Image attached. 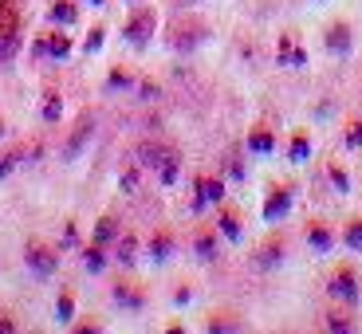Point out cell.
<instances>
[{
    "mask_svg": "<svg viewBox=\"0 0 362 334\" xmlns=\"http://www.w3.org/2000/svg\"><path fill=\"white\" fill-rule=\"evenodd\" d=\"M276 59H280V67H308V52H303V47H299L291 36H280Z\"/></svg>",
    "mask_w": 362,
    "mask_h": 334,
    "instance_id": "5b68a950",
    "label": "cell"
},
{
    "mask_svg": "<svg viewBox=\"0 0 362 334\" xmlns=\"http://www.w3.org/2000/svg\"><path fill=\"white\" fill-rule=\"evenodd\" d=\"M90 4H107V0H90Z\"/></svg>",
    "mask_w": 362,
    "mask_h": 334,
    "instance_id": "8d00e7d4",
    "label": "cell"
},
{
    "mask_svg": "<svg viewBox=\"0 0 362 334\" xmlns=\"http://www.w3.org/2000/svg\"><path fill=\"white\" fill-rule=\"evenodd\" d=\"M280 260H284V244H280V240H272V244L260 248V256H256V263H260V268H276Z\"/></svg>",
    "mask_w": 362,
    "mask_h": 334,
    "instance_id": "e0dca14e",
    "label": "cell"
},
{
    "mask_svg": "<svg viewBox=\"0 0 362 334\" xmlns=\"http://www.w3.org/2000/svg\"><path fill=\"white\" fill-rule=\"evenodd\" d=\"M47 55H52V59H67V55H71V40L67 36H47Z\"/></svg>",
    "mask_w": 362,
    "mask_h": 334,
    "instance_id": "cb8c5ba5",
    "label": "cell"
},
{
    "mask_svg": "<svg viewBox=\"0 0 362 334\" xmlns=\"http://www.w3.org/2000/svg\"><path fill=\"white\" fill-rule=\"evenodd\" d=\"M103 36H107V32H103V28H90V36H87V52L95 55L103 47Z\"/></svg>",
    "mask_w": 362,
    "mask_h": 334,
    "instance_id": "d6a6232c",
    "label": "cell"
},
{
    "mask_svg": "<svg viewBox=\"0 0 362 334\" xmlns=\"http://www.w3.org/2000/svg\"><path fill=\"white\" fill-rule=\"evenodd\" d=\"M118 263H122V268H130V263L138 260V240L134 236H122V244H118V256H115Z\"/></svg>",
    "mask_w": 362,
    "mask_h": 334,
    "instance_id": "44dd1931",
    "label": "cell"
},
{
    "mask_svg": "<svg viewBox=\"0 0 362 334\" xmlns=\"http://www.w3.org/2000/svg\"><path fill=\"white\" fill-rule=\"evenodd\" d=\"M170 252H173V236L170 232H158L154 240H150V260L165 263V260H170Z\"/></svg>",
    "mask_w": 362,
    "mask_h": 334,
    "instance_id": "7c38bea8",
    "label": "cell"
},
{
    "mask_svg": "<svg viewBox=\"0 0 362 334\" xmlns=\"http://www.w3.org/2000/svg\"><path fill=\"white\" fill-rule=\"evenodd\" d=\"M221 232L228 236V240H240V217H236V213H221Z\"/></svg>",
    "mask_w": 362,
    "mask_h": 334,
    "instance_id": "d4e9b609",
    "label": "cell"
},
{
    "mask_svg": "<svg viewBox=\"0 0 362 334\" xmlns=\"http://www.w3.org/2000/svg\"><path fill=\"white\" fill-rule=\"evenodd\" d=\"M189 4H193V0H189Z\"/></svg>",
    "mask_w": 362,
    "mask_h": 334,
    "instance_id": "f35d334b",
    "label": "cell"
},
{
    "mask_svg": "<svg viewBox=\"0 0 362 334\" xmlns=\"http://www.w3.org/2000/svg\"><path fill=\"white\" fill-rule=\"evenodd\" d=\"M0 134H4V126H0Z\"/></svg>",
    "mask_w": 362,
    "mask_h": 334,
    "instance_id": "74e56055",
    "label": "cell"
},
{
    "mask_svg": "<svg viewBox=\"0 0 362 334\" xmlns=\"http://www.w3.org/2000/svg\"><path fill=\"white\" fill-rule=\"evenodd\" d=\"M83 263H87V271H90V275H99V271L107 268V256H103V244L87 248V260H83Z\"/></svg>",
    "mask_w": 362,
    "mask_h": 334,
    "instance_id": "484cf974",
    "label": "cell"
},
{
    "mask_svg": "<svg viewBox=\"0 0 362 334\" xmlns=\"http://www.w3.org/2000/svg\"><path fill=\"white\" fill-rule=\"evenodd\" d=\"M177 173H181V162H177V157H165V162L162 165H158V181H162V185H173V181H177Z\"/></svg>",
    "mask_w": 362,
    "mask_h": 334,
    "instance_id": "7402d4cb",
    "label": "cell"
},
{
    "mask_svg": "<svg viewBox=\"0 0 362 334\" xmlns=\"http://www.w3.org/2000/svg\"><path fill=\"white\" fill-rule=\"evenodd\" d=\"M327 177H331V185H335L339 193H351V177H346L339 165H327Z\"/></svg>",
    "mask_w": 362,
    "mask_h": 334,
    "instance_id": "83f0119b",
    "label": "cell"
},
{
    "mask_svg": "<svg viewBox=\"0 0 362 334\" xmlns=\"http://www.w3.org/2000/svg\"><path fill=\"white\" fill-rule=\"evenodd\" d=\"M118 236V220L115 217H103L99 225H95V244H110Z\"/></svg>",
    "mask_w": 362,
    "mask_h": 334,
    "instance_id": "ac0fdd59",
    "label": "cell"
},
{
    "mask_svg": "<svg viewBox=\"0 0 362 334\" xmlns=\"http://www.w3.org/2000/svg\"><path fill=\"white\" fill-rule=\"evenodd\" d=\"M90 126H95V118H83V122H79V130H75V134H71V142H67L64 145V157H67V162H75V157H79V150H83V145H87V138H90Z\"/></svg>",
    "mask_w": 362,
    "mask_h": 334,
    "instance_id": "52a82bcc",
    "label": "cell"
},
{
    "mask_svg": "<svg viewBox=\"0 0 362 334\" xmlns=\"http://www.w3.org/2000/svg\"><path fill=\"white\" fill-rule=\"evenodd\" d=\"M343 244L351 248V252H362V220H351V225H346Z\"/></svg>",
    "mask_w": 362,
    "mask_h": 334,
    "instance_id": "4316f807",
    "label": "cell"
},
{
    "mask_svg": "<svg viewBox=\"0 0 362 334\" xmlns=\"http://www.w3.org/2000/svg\"><path fill=\"white\" fill-rule=\"evenodd\" d=\"M288 208H291V189H272L268 201H264V220L288 217Z\"/></svg>",
    "mask_w": 362,
    "mask_h": 334,
    "instance_id": "8992f818",
    "label": "cell"
},
{
    "mask_svg": "<svg viewBox=\"0 0 362 334\" xmlns=\"http://www.w3.org/2000/svg\"><path fill=\"white\" fill-rule=\"evenodd\" d=\"M327 52H335V55L351 52V28H346V24H331V28H327Z\"/></svg>",
    "mask_w": 362,
    "mask_h": 334,
    "instance_id": "ba28073f",
    "label": "cell"
},
{
    "mask_svg": "<svg viewBox=\"0 0 362 334\" xmlns=\"http://www.w3.org/2000/svg\"><path fill=\"white\" fill-rule=\"evenodd\" d=\"M346 145H351V150L362 145V122H351V126H346Z\"/></svg>",
    "mask_w": 362,
    "mask_h": 334,
    "instance_id": "1f68e13d",
    "label": "cell"
},
{
    "mask_svg": "<svg viewBox=\"0 0 362 334\" xmlns=\"http://www.w3.org/2000/svg\"><path fill=\"white\" fill-rule=\"evenodd\" d=\"M8 330H16V323L12 318H0V334H8Z\"/></svg>",
    "mask_w": 362,
    "mask_h": 334,
    "instance_id": "d590c367",
    "label": "cell"
},
{
    "mask_svg": "<svg viewBox=\"0 0 362 334\" xmlns=\"http://www.w3.org/2000/svg\"><path fill=\"white\" fill-rule=\"evenodd\" d=\"M327 330H335V334L351 330V318H346V315H327Z\"/></svg>",
    "mask_w": 362,
    "mask_h": 334,
    "instance_id": "4dcf8cb0",
    "label": "cell"
},
{
    "mask_svg": "<svg viewBox=\"0 0 362 334\" xmlns=\"http://www.w3.org/2000/svg\"><path fill=\"white\" fill-rule=\"evenodd\" d=\"M115 303H118V307H130V311H138V307L146 303V299L138 295V291H130L127 283H118V287H115Z\"/></svg>",
    "mask_w": 362,
    "mask_h": 334,
    "instance_id": "2e32d148",
    "label": "cell"
},
{
    "mask_svg": "<svg viewBox=\"0 0 362 334\" xmlns=\"http://www.w3.org/2000/svg\"><path fill=\"white\" fill-rule=\"evenodd\" d=\"M28 268L36 271V275H55V268H59V260H55V252L52 248H44V244H28Z\"/></svg>",
    "mask_w": 362,
    "mask_h": 334,
    "instance_id": "277c9868",
    "label": "cell"
},
{
    "mask_svg": "<svg viewBox=\"0 0 362 334\" xmlns=\"http://www.w3.org/2000/svg\"><path fill=\"white\" fill-rule=\"evenodd\" d=\"M308 244L315 248V252H331L335 236H331V228H327V225H311L308 228Z\"/></svg>",
    "mask_w": 362,
    "mask_h": 334,
    "instance_id": "8fae6325",
    "label": "cell"
},
{
    "mask_svg": "<svg viewBox=\"0 0 362 334\" xmlns=\"http://www.w3.org/2000/svg\"><path fill=\"white\" fill-rule=\"evenodd\" d=\"M59 114H64V102H59L55 90H47L44 95V122H59Z\"/></svg>",
    "mask_w": 362,
    "mask_h": 334,
    "instance_id": "603a6c76",
    "label": "cell"
},
{
    "mask_svg": "<svg viewBox=\"0 0 362 334\" xmlns=\"http://www.w3.org/2000/svg\"><path fill=\"white\" fill-rule=\"evenodd\" d=\"M122 193H138V169L122 173Z\"/></svg>",
    "mask_w": 362,
    "mask_h": 334,
    "instance_id": "836d02e7",
    "label": "cell"
},
{
    "mask_svg": "<svg viewBox=\"0 0 362 334\" xmlns=\"http://www.w3.org/2000/svg\"><path fill=\"white\" fill-rule=\"evenodd\" d=\"M150 36H154V12L142 8V12H134V16L127 20V44L146 47V44H150Z\"/></svg>",
    "mask_w": 362,
    "mask_h": 334,
    "instance_id": "6da1fadb",
    "label": "cell"
},
{
    "mask_svg": "<svg viewBox=\"0 0 362 334\" xmlns=\"http://www.w3.org/2000/svg\"><path fill=\"white\" fill-rule=\"evenodd\" d=\"M138 95H142V102H158V83L154 79H142V83H138Z\"/></svg>",
    "mask_w": 362,
    "mask_h": 334,
    "instance_id": "f1b7e54d",
    "label": "cell"
},
{
    "mask_svg": "<svg viewBox=\"0 0 362 334\" xmlns=\"http://www.w3.org/2000/svg\"><path fill=\"white\" fill-rule=\"evenodd\" d=\"M193 248H197V260H205V263L217 260V236H213V232H201Z\"/></svg>",
    "mask_w": 362,
    "mask_h": 334,
    "instance_id": "5bb4252c",
    "label": "cell"
},
{
    "mask_svg": "<svg viewBox=\"0 0 362 334\" xmlns=\"http://www.w3.org/2000/svg\"><path fill=\"white\" fill-rule=\"evenodd\" d=\"M165 157H170V150H165V145H158V142H142V145H138V165H150V169H158Z\"/></svg>",
    "mask_w": 362,
    "mask_h": 334,
    "instance_id": "9c48e42d",
    "label": "cell"
},
{
    "mask_svg": "<svg viewBox=\"0 0 362 334\" xmlns=\"http://www.w3.org/2000/svg\"><path fill=\"white\" fill-rule=\"evenodd\" d=\"M71 315H75V295L71 291H64V295L55 299V318H59V323H71Z\"/></svg>",
    "mask_w": 362,
    "mask_h": 334,
    "instance_id": "ffe728a7",
    "label": "cell"
},
{
    "mask_svg": "<svg viewBox=\"0 0 362 334\" xmlns=\"http://www.w3.org/2000/svg\"><path fill=\"white\" fill-rule=\"evenodd\" d=\"M107 87L110 90H122V87H134V79H130L127 71H110V79H107Z\"/></svg>",
    "mask_w": 362,
    "mask_h": 334,
    "instance_id": "f546056e",
    "label": "cell"
},
{
    "mask_svg": "<svg viewBox=\"0 0 362 334\" xmlns=\"http://www.w3.org/2000/svg\"><path fill=\"white\" fill-rule=\"evenodd\" d=\"M16 162H20L16 154H8V157H0V177H8V173L16 169Z\"/></svg>",
    "mask_w": 362,
    "mask_h": 334,
    "instance_id": "e575fe53",
    "label": "cell"
},
{
    "mask_svg": "<svg viewBox=\"0 0 362 334\" xmlns=\"http://www.w3.org/2000/svg\"><path fill=\"white\" fill-rule=\"evenodd\" d=\"M248 150H252V154H272V150H276V138H272V130H252V134H248Z\"/></svg>",
    "mask_w": 362,
    "mask_h": 334,
    "instance_id": "4fadbf2b",
    "label": "cell"
},
{
    "mask_svg": "<svg viewBox=\"0 0 362 334\" xmlns=\"http://www.w3.org/2000/svg\"><path fill=\"white\" fill-rule=\"evenodd\" d=\"M327 295L343 299V303H358V280H354V271L351 268L335 271V280L327 283Z\"/></svg>",
    "mask_w": 362,
    "mask_h": 334,
    "instance_id": "7a4b0ae2",
    "label": "cell"
},
{
    "mask_svg": "<svg viewBox=\"0 0 362 334\" xmlns=\"http://www.w3.org/2000/svg\"><path fill=\"white\" fill-rule=\"evenodd\" d=\"M225 201V181L217 177H197V197H193V213H201L205 205H217Z\"/></svg>",
    "mask_w": 362,
    "mask_h": 334,
    "instance_id": "3957f363",
    "label": "cell"
},
{
    "mask_svg": "<svg viewBox=\"0 0 362 334\" xmlns=\"http://www.w3.org/2000/svg\"><path fill=\"white\" fill-rule=\"evenodd\" d=\"M20 47V36H16V24H0V64H8Z\"/></svg>",
    "mask_w": 362,
    "mask_h": 334,
    "instance_id": "30bf717a",
    "label": "cell"
},
{
    "mask_svg": "<svg viewBox=\"0 0 362 334\" xmlns=\"http://www.w3.org/2000/svg\"><path fill=\"white\" fill-rule=\"evenodd\" d=\"M75 16H79V8H75L71 0H55V4H52V20H55V24H75Z\"/></svg>",
    "mask_w": 362,
    "mask_h": 334,
    "instance_id": "9a60e30c",
    "label": "cell"
},
{
    "mask_svg": "<svg viewBox=\"0 0 362 334\" xmlns=\"http://www.w3.org/2000/svg\"><path fill=\"white\" fill-rule=\"evenodd\" d=\"M288 157H291V162H308V157H311V142H308V134H296V138H291Z\"/></svg>",
    "mask_w": 362,
    "mask_h": 334,
    "instance_id": "d6986e66",
    "label": "cell"
}]
</instances>
